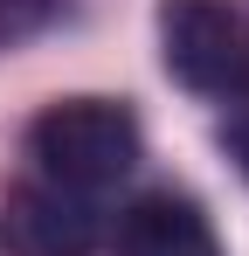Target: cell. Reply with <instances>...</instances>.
I'll use <instances>...</instances> for the list:
<instances>
[{
    "label": "cell",
    "mask_w": 249,
    "mask_h": 256,
    "mask_svg": "<svg viewBox=\"0 0 249 256\" xmlns=\"http://www.w3.org/2000/svg\"><path fill=\"white\" fill-rule=\"evenodd\" d=\"M28 152H35L48 187H70L83 201H97L104 187H118L138 166V118L111 97H62L35 118Z\"/></svg>",
    "instance_id": "obj_1"
},
{
    "label": "cell",
    "mask_w": 249,
    "mask_h": 256,
    "mask_svg": "<svg viewBox=\"0 0 249 256\" xmlns=\"http://www.w3.org/2000/svg\"><path fill=\"white\" fill-rule=\"evenodd\" d=\"M160 56L187 90L249 104V0H160Z\"/></svg>",
    "instance_id": "obj_2"
},
{
    "label": "cell",
    "mask_w": 249,
    "mask_h": 256,
    "mask_svg": "<svg viewBox=\"0 0 249 256\" xmlns=\"http://www.w3.org/2000/svg\"><path fill=\"white\" fill-rule=\"evenodd\" d=\"M0 236L14 256H90L97 250V201H83L70 187H48V180H28V187L7 194Z\"/></svg>",
    "instance_id": "obj_3"
},
{
    "label": "cell",
    "mask_w": 249,
    "mask_h": 256,
    "mask_svg": "<svg viewBox=\"0 0 249 256\" xmlns=\"http://www.w3.org/2000/svg\"><path fill=\"white\" fill-rule=\"evenodd\" d=\"M111 256H222L208 214L180 194H146L118 214L111 228Z\"/></svg>",
    "instance_id": "obj_4"
},
{
    "label": "cell",
    "mask_w": 249,
    "mask_h": 256,
    "mask_svg": "<svg viewBox=\"0 0 249 256\" xmlns=\"http://www.w3.org/2000/svg\"><path fill=\"white\" fill-rule=\"evenodd\" d=\"M56 7H62V0H0V48L42 35V28L56 21Z\"/></svg>",
    "instance_id": "obj_5"
},
{
    "label": "cell",
    "mask_w": 249,
    "mask_h": 256,
    "mask_svg": "<svg viewBox=\"0 0 249 256\" xmlns=\"http://www.w3.org/2000/svg\"><path fill=\"white\" fill-rule=\"evenodd\" d=\"M222 138H228V160H236V166H242V180H249V104H236V118H228V132H222Z\"/></svg>",
    "instance_id": "obj_6"
}]
</instances>
